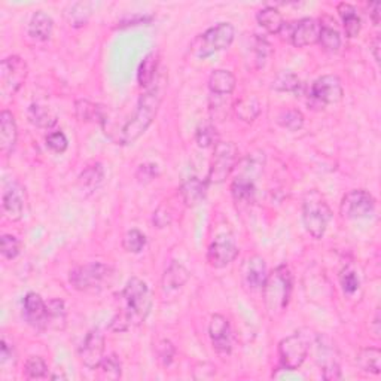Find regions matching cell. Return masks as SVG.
I'll list each match as a JSON object with an SVG mask.
<instances>
[{
    "label": "cell",
    "instance_id": "47",
    "mask_svg": "<svg viewBox=\"0 0 381 381\" xmlns=\"http://www.w3.org/2000/svg\"><path fill=\"white\" fill-rule=\"evenodd\" d=\"M175 355H176V349H175L173 344H171V341L164 340V341L160 342L158 359L162 362V365L168 367L171 364V362H173Z\"/></svg>",
    "mask_w": 381,
    "mask_h": 381
},
{
    "label": "cell",
    "instance_id": "13",
    "mask_svg": "<svg viewBox=\"0 0 381 381\" xmlns=\"http://www.w3.org/2000/svg\"><path fill=\"white\" fill-rule=\"evenodd\" d=\"M268 277L265 259L259 255H253L244 261L241 267L243 285L250 292H261L265 286Z\"/></svg>",
    "mask_w": 381,
    "mask_h": 381
},
{
    "label": "cell",
    "instance_id": "49",
    "mask_svg": "<svg viewBox=\"0 0 381 381\" xmlns=\"http://www.w3.org/2000/svg\"><path fill=\"white\" fill-rule=\"evenodd\" d=\"M171 213L167 210L164 206L157 208V212L153 213V224H155L158 228H166L167 225L171 224Z\"/></svg>",
    "mask_w": 381,
    "mask_h": 381
},
{
    "label": "cell",
    "instance_id": "26",
    "mask_svg": "<svg viewBox=\"0 0 381 381\" xmlns=\"http://www.w3.org/2000/svg\"><path fill=\"white\" fill-rule=\"evenodd\" d=\"M105 168L100 162L88 166L79 176V186L84 189L87 194H93L105 184Z\"/></svg>",
    "mask_w": 381,
    "mask_h": 381
},
{
    "label": "cell",
    "instance_id": "11",
    "mask_svg": "<svg viewBox=\"0 0 381 381\" xmlns=\"http://www.w3.org/2000/svg\"><path fill=\"white\" fill-rule=\"evenodd\" d=\"M27 72L29 69H27L25 61L21 57H6L0 65V79H2L3 93L14 96L23 87Z\"/></svg>",
    "mask_w": 381,
    "mask_h": 381
},
{
    "label": "cell",
    "instance_id": "34",
    "mask_svg": "<svg viewBox=\"0 0 381 381\" xmlns=\"http://www.w3.org/2000/svg\"><path fill=\"white\" fill-rule=\"evenodd\" d=\"M235 113L244 122L255 121L261 113V103L255 96H249L246 98H241L240 102L235 105Z\"/></svg>",
    "mask_w": 381,
    "mask_h": 381
},
{
    "label": "cell",
    "instance_id": "41",
    "mask_svg": "<svg viewBox=\"0 0 381 381\" xmlns=\"http://www.w3.org/2000/svg\"><path fill=\"white\" fill-rule=\"evenodd\" d=\"M70 12H66L70 25L80 27L85 25L89 15H91V5L89 3H74L70 8Z\"/></svg>",
    "mask_w": 381,
    "mask_h": 381
},
{
    "label": "cell",
    "instance_id": "24",
    "mask_svg": "<svg viewBox=\"0 0 381 381\" xmlns=\"http://www.w3.org/2000/svg\"><path fill=\"white\" fill-rule=\"evenodd\" d=\"M235 84H237V79L230 70L225 69L213 70L208 76V89L216 96H230L234 91Z\"/></svg>",
    "mask_w": 381,
    "mask_h": 381
},
{
    "label": "cell",
    "instance_id": "14",
    "mask_svg": "<svg viewBox=\"0 0 381 381\" xmlns=\"http://www.w3.org/2000/svg\"><path fill=\"white\" fill-rule=\"evenodd\" d=\"M320 23L314 18H301L289 25V41L296 48L310 47L319 42Z\"/></svg>",
    "mask_w": 381,
    "mask_h": 381
},
{
    "label": "cell",
    "instance_id": "7",
    "mask_svg": "<svg viewBox=\"0 0 381 381\" xmlns=\"http://www.w3.org/2000/svg\"><path fill=\"white\" fill-rule=\"evenodd\" d=\"M239 161V149L232 142H219L215 144L213 157L208 168L207 182L219 185L232 173Z\"/></svg>",
    "mask_w": 381,
    "mask_h": 381
},
{
    "label": "cell",
    "instance_id": "46",
    "mask_svg": "<svg viewBox=\"0 0 381 381\" xmlns=\"http://www.w3.org/2000/svg\"><path fill=\"white\" fill-rule=\"evenodd\" d=\"M45 142H47V146L56 153L66 152V149L69 148V140L66 138V134L63 131L50 133L47 135V139H45Z\"/></svg>",
    "mask_w": 381,
    "mask_h": 381
},
{
    "label": "cell",
    "instance_id": "29",
    "mask_svg": "<svg viewBox=\"0 0 381 381\" xmlns=\"http://www.w3.org/2000/svg\"><path fill=\"white\" fill-rule=\"evenodd\" d=\"M257 20H258L259 25L264 27V29L271 34L282 33L283 27L286 24L283 20V15L280 14L279 9H276L273 6L262 8L257 15Z\"/></svg>",
    "mask_w": 381,
    "mask_h": 381
},
{
    "label": "cell",
    "instance_id": "6",
    "mask_svg": "<svg viewBox=\"0 0 381 381\" xmlns=\"http://www.w3.org/2000/svg\"><path fill=\"white\" fill-rule=\"evenodd\" d=\"M113 279V268L102 262H91L70 271L69 282L79 292H98Z\"/></svg>",
    "mask_w": 381,
    "mask_h": 381
},
{
    "label": "cell",
    "instance_id": "36",
    "mask_svg": "<svg viewBox=\"0 0 381 381\" xmlns=\"http://www.w3.org/2000/svg\"><path fill=\"white\" fill-rule=\"evenodd\" d=\"M301 85V80L292 72H280L273 80V89L280 93H298Z\"/></svg>",
    "mask_w": 381,
    "mask_h": 381
},
{
    "label": "cell",
    "instance_id": "30",
    "mask_svg": "<svg viewBox=\"0 0 381 381\" xmlns=\"http://www.w3.org/2000/svg\"><path fill=\"white\" fill-rule=\"evenodd\" d=\"M338 12L342 20L344 32H346L347 38H351V39L356 38L362 29V21H360V17L358 15L356 8L351 6L350 3H340Z\"/></svg>",
    "mask_w": 381,
    "mask_h": 381
},
{
    "label": "cell",
    "instance_id": "16",
    "mask_svg": "<svg viewBox=\"0 0 381 381\" xmlns=\"http://www.w3.org/2000/svg\"><path fill=\"white\" fill-rule=\"evenodd\" d=\"M25 204H27L25 188L20 182L9 184L5 188L3 197H2L3 213L8 219L12 222L23 219L25 212Z\"/></svg>",
    "mask_w": 381,
    "mask_h": 381
},
{
    "label": "cell",
    "instance_id": "19",
    "mask_svg": "<svg viewBox=\"0 0 381 381\" xmlns=\"http://www.w3.org/2000/svg\"><path fill=\"white\" fill-rule=\"evenodd\" d=\"M23 314L25 322L34 329H47V303L36 292H29L23 299Z\"/></svg>",
    "mask_w": 381,
    "mask_h": 381
},
{
    "label": "cell",
    "instance_id": "40",
    "mask_svg": "<svg viewBox=\"0 0 381 381\" xmlns=\"http://www.w3.org/2000/svg\"><path fill=\"white\" fill-rule=\"evenodd\" d=\"M146 246V235L139 230H130L124 235L122 248L129 253H140Z\"/></svg>",
    "mask_w": 381,
    "mask_h": 381
},
{
    "label": "cell",
    "instance_id": "4",
    "mask_svg": "<svg viewBox=\"0 0 381 381\" xmlns=\"http://www.w3.org/2000/svg\"><path fill=\"white\" fill-rule=\"evenodd\" d=\"M331 217V207L317 190H310L305 194L303 202V222L307 232L313 239L320 240L323 237Z\"/></svg>",
    "mask_w": 381,
    "mask_h": 381
},
{
    "label": "cell",
    "instance_id": "10",
    "mask_svg": "<svg viewBox=\"0 0 381 381\" xmlns=\"http://www.w3.org/2000/svg\"><path fill=\"white\" fill-rule=\"evenodd\" d=\"M317 364H319L325 380H340L341 369L338 360V350L329 337H316Z\"/></svg>",
    "mask_w": 381,
    "mask_h": 381
},
{
    "label": "cell",
    "instance_id": "20",
    "mask_svg": "<svg viewBox=\"0 0 381 381\" xmlns=\"http://www.w3.org/2000/svg\"><path fill=\"white\" fill-rule=\"evenodd\" d=\"M239 176H235L231 184V194L235 203L250 204L257 195V184H255V167L246 166Z\"/></svg>",
    "mask_w": 381,
    "mask_h": 381
},
{
    "label": "cell",
    "instance_id": "33",
    "mask_svg": "<svg viewBox=\"0 0 381 381\" xmlns=\"http://www.w3.org/2000/svg\"><path fill=\"white\" fill-rule=\"evenodd\" d=\"M66 305L61 299H51L47 303V329H65Z\"/></svg>",
    "mask_w": 381,
    "mask_h": 381
},
{
    "label": "cell",
    "instance_id": "43",
    "mask_svg": "<svg viewBox=\"0 0 381 381\" xmlns=\"http://www.w3.org/2000/svg\"><path fill=\"white\" fill-rule=\"evenodd\" d=\"M216 139H217V134H216V129L212 125V124H204V125H199L197 129V133H195V140L198 143L199 148H208V146H213V144H216Z\"/></svg>",
    "mask_w": 381,
    "mask_h": 381
},
{
    "label": "cell",
    "instance_id": "9",
    "mask_svg": "<svg viewBox=\"0 0 381 381\" xmlns=\"http://www.w3.org/2000/svg\"><path fill=\"white\" fill-rule=\"evenodd\" d=\"M375 210V198L367 189H353L342 197L340 213L344 219H367Z\"/></svg>",
    "mask_w": 381,
    "mask_h": 381
},
{
    "label": "cell",
    "instance_id": "35",
    "mask_svg": "<svg viewBox=\"0 0 381 381\" xmlns=\"http://www.w3.org/2000/svg\"><path fill=\"white\" fill-rule=\"evenodd\" d=\"M76 116L79 121L85 122L105 121V111L102 106L88 102V100H79L76 103Z\"/></svg>",
    "mask_w": 381,
    "mask_h": 381
},
{
    "label": "cell",
    "instance_id": "42",
    "mask_svg": "<svg viewBox=\"0 0 381 381\" xmlns=\"http://www.w3.org/2000/svg\"><path fill=\"white\" fill-rule=\"evenodd\" d=\"M0 252H2L5 259L12 261L18 255H20L21 243L15 237V235L5 234V235H2V239H0Z\"/></svg>",
    "mask_w": 381,
    "mask_h": 381
},
{
    "label": "cell",
    "instance_id": "52",
    "mask_svg": "<svg viewBox=\"0 0 381 381\" xmlns=\"http://www.w3.org/2000/svg\"><path fill=\"white\" fill-rule=\"evenodd\" d=\"M378 51H380V36H375L374 41L371 42V52H373L374 60L377 63H380V54H378Z\"/></svg>",
    "mask_w": 381,
    "mask_h": 381
},
{
    "label": "cell",
    "instance_id": "5",
    "mask_svg": "<svg viewBox=\"0 0 381 381\" xmlns=\"http://www.w3.org/2000/svg\"><path fill=\"white\" fill-rule=\"evenodd\" d=\"M235 38V29L231 23H219L206 30L203 34L197 36L190 43V51L198 58H207L213 54L224 51L231 47Z\"/></svg>",
    "mask_w": 381,
    "mask_h": 381
},
{
    "label": "cell",
    "instance_id": "37",
    "mask_svg": "<svg viewBox=\"0 0 381 381\" xmlns=\"http://www.w3.org/2000/svg\"><path fill=\"white\" fill-rule=\"evenodd\" d=\"M277 122L289 131H298L304 125V115L298 109H289V111H283L279 115Z\"/></svg>",
    "mask_w": 381,
    "mask_h": 381
},
{
    "label": "cell",
    "instance_id": "25",
    "mask_svg": "<svg viewBox=\"0 0 381 381\" xmlns=\"http://www.w3.org/2000/svg\"><path fill=\"white\" fill-rule=\"evenodd\" d=\"M54 29V21L52 18L43 11L34 12L32 20L29 23V34L30 38L39 42H45L51 38Z\"/></svg>",
    "mask_w": 381,
    "mask_h": 381
},
{
    "label": "cell",
    "instance_id": "1",
    "mask_svg": "<svg viewBox=\"0 0 381 381\" xmlns=\"http://www.w3.org/2000/svg\"><path fill=\"white\" fill-rule=\"evenodd\" d=\"M162 97H164V84L153 83V85L140 96L138 106L134 109V113L124 124L121 131L118 133V138L115 140L116 144L127 146V144L134 143L146 133L160 111Z\"/></svg>",
    "mask_w": 381,
    "mask_h": 381
},
{
    "label": "cell",
    "instance_id": "17",
    "mask_svg": "<svg viewBox=\"0 0 381 381\" xmlns=\"http://www.w3.org/2000/svg\"><path fill=\"white\" fill-rule=\"evenodd\" d=\"M344 89L338 76L325 75L314 80L312 87V97L317 103L335 105L342 100Z\"/></svg>",
    "mask_w": 381,
    "mask_h": 381
},
{
    "label": "cell",
    "instance_id": "12",
    "mask_svg": "<svg viewBox=\"0 0 381 381\" xmlns=\"http://www.w3.org/2000/svg\"><path fill=\"white\" fill-rule=\"evenodd\" d=\"M239 248L228 235H219L208 246L207 262L213 268H225L239 257Z\"/></svg>",
    "mask_w": 381,
    "mask_h": 381
},
{
    "label": "cell",
    "instance_id": "51",
    "mask_svg": "<svg viewBox=\"0 0 381 381\" xmlns=\"http://www.w3.org/2000/svg\"><path fill=\"white\" fill-rule=\"evenodd\" d=\"M369 15H371V18H373L374 25H378L380 24V3L378 2H374L369 5Z\"/></svg>",
    "mask_w": 381,
    "mask_h": 381
},
{
    "label": "cell",
    "instance_id": "8",
    "mask_svg": "<svg viewBox=\"0 0 381 381\" xmlns=\"http://www.w3.org/2000/svg\"><path fill=\"white\" fill-rule=\"evenodd\" d=\"M310 350V337L303 332H295L279 342L280 364L285 369L295 371L301 367Z\"/></svg>",
    "mask_w": 381,
    "mask_h": 381
},
{
    "label": "cell",
    "instance_id": "22",
    "mask_svg": "<svg viewBox=\"0 0 381 381\" xmlns=\"http://www.w3.org/2000/svg\"><path fill=\"white\" fill-rule=\"evenodd\" d=\"M207 184H208L207 180H202L197 176L188 177L179 189L180 197H182V202L188 207H194L202 203L207 194Z\"/></svg>",
    "mask_w": 381,
    "mask_h": 381
},
{
    "label": "cell",
    "instance_id": "21",
    "mask_svg": "<svg viewBox=\"0 0 381 381\" xmlns=\"http://www.w3.org/2000/svg\"><path fill=\"white\" fill-rule=\"evenodd\" d=\"M17 139L18 129L15 116L9 111H3L0 113V151H2L5 157H9L12 153Z\"/></svg>",
    "mask_w": 381,
    "mask_h": 381
},
{
    "label": "cell",
    "instance_id": "31",
    "mask_svg": "<svg viewBox=\"0 0 381 381\" xmlns=\"http://www.w3.org/2000/svg\"><path fill=\"white\" fill-rule=\"evenodd\" d=\"M29 121L38 127V129H52L57 124V115L54 113L50 107L42 106L38 103H33L29 107Z\"/></svg>",
    "mask_w": 381,
    "mask_h": 381
},
{
    "label": "cell",
    "instance_id": "23",
    "mask_svg": "<svg viewBox=\"0 0 381 381\" xmlns=\"http://www.w3.org/2000/svg\"><path fill=\"white\" fill-rule=\"evenodd\" d=\"M189 280V271L185 265L180 264L177 261H171L170 265L166 268L164 274H162V289L164 292H175V290L185 286Z\"/></svg>",
    "mask_w": 381,
    "mask_h": 381
},
{
    "label": "cell",
    "instance_id": "15",
    "mask_svg": "<svg viewBox=\"0 0 381 381\" xmlns=\"http://www.w3.org/2000/svg\"><path fill=\"white\" fill-rule=\"evenodd\" d=\"M79 358L83 365L88 369H97L105 358V335L100 329H93L87 334L79 350Z\"/></svg>",
    "mask_w": 381,
    "mask_h": 381
},
{
    "label": "cell",
    "instance_id": "32",
    "mask_svg": "<svg viewBox=\"0 0 381 381\" xmlns=\"http://www.w3.org/2000/svg\"><path fill=\"white\" fill-rule=\"evenodd\" d=\"M356 364L365 373L378 375L381 371V351L375 347L362 349L356 356Z\"/></svg>",
    "mask_w": 381,
    "mask_h": 381
},
{
    "label": "cell",
    "instance_id": "2",
    "mask_svg": "<svg viewBox=\"0 0 381 381\" xmlns=\"http://www.w3.org/2000/svg\"><path fill=\"white\" fill-rule=\"evenodd\" d=\"M125 303L124 313L118 314L112 320V329L125 331L133 325H140L152 310V296L148 285L139 277H131L122 290Z\"/></svg>",
    "mask_w": 381,
    "mask_h": 381
},
{
    "label": "cell",
    "instance_id": "48",
    "mask_svg": "<svg viewBox=\"0 0 381 381\" xmlns=\"http://www.w3.org/2000/svg\"><path fill=\"white\" fill-rule=\"evenodd\" d=\"M157 176H158V167L155 164H142L138 168V173H135V177H138L140 184H148Z\"/></svg>",
    "mask_w": 381,
    "mask_h": 381
},
{
    "label": "cell",
    "instance_id": "39",
    "mask_svg": "<svg viewBox=\"0 0 381 381\" xmlns=\"http://www.w3.org/2000/svg\"><path fill=\"white\" fill-rule=\"evenodd\" d=\"M97 369H102V375L107 380H120L122 374L121 360L115 355V353H112V355L109 356H105L102 364L98 365Z\"/></svg>",
    "mask_w": 381,
    "mask_h": 381
},
{
    "label": "cell",
    "instance_id": "44",
    "mask_svg": "<svg viewBox=\"0 0 381 381\" xmlns=\"http://www.w3.org/2000/svg\"><path fill=\"white\" fill-rule=\"evenodd\" d=\"M340 283H341V287H342V292L346 295L355 294L356 290L359 289V285H360L358 274L350 268H346V270L341 271Z\"/></svg>",
    "mask_w": 381,
    "mask_h": 381
},
{
    "label": "cell",
    "instance_id": "27",
    "mask_svg": "<svg viewBox=\"0 0 381 381\" xmlns=\"http://www.w3.org/2000/svg\"><path fill=\"white\" fill-rule=\"evenodd\" d=\"M319 42L322 47L329 52H337L341 47V34L335 25V21L332 18L326 17L320 21V34Z\"/></svg>",
    "mask_w": 381,
    "mask_h": 381
},
{
    "label": "cell",
    "instance_id": "18",
    "mask_svg": "<svg viewBox=\"0 0 381 381\" xmlns=\"http://www.w3.org/2000/svg\"><path fill=\"white\" fill-rule=\"evenodd\" d=\"M208 335H210L213 349L219 355H230L232 350V334L226 317L222 314H213L210 323H208Z\"/></svg>",
    "mask_w": 381,
    "mask_h": 381
},
{
    "label": "cell",
    "instance_id": "3",
    "mask_svg": "<svg viewBox=\"0 0 381 381\" xmlns=\"http://www.w3.org/2000/svg\"><path fill=\"white\" fill-rule=\"evenodd\" d=\"M292 273L286 265H279L273 273L268 274L265 286L262 289V298H264L265 312L271 319H276L285 313L292 295Z\"/></svg>",
    "mask_w": 381,
    "mask_h": 381
},
{
    "label": "cell",
    "instance_id": "50",
    "mask_svg": "<svg viewBox=\"0 0 381 381\" xmlns=\"http://www.w3.org/2000/svg\"><path fill=\"white\" fill-rule=\"evenodd\" d=\"M11 359H14V347H11L5 340H2V347H0V362H2V365H5L6 362Z\"/></svg>",
    "mask_w": 381,
    "mask_h": 381
},
{
    "label": "cell",
    "instance_id": "38",
    "mask_svg": "<svg viewBox=\"0 0 381 381\" xmlns=\"http://www.w3.org/2000/svg\"><path fill=\"white\" fill-rule=\"evenodd\" d=\"M24 374L29 380L45 378L48 375V365L41 356H30L24 365Z\"/></svg>",
    "mask_w": 381,
    "mask_h": 381
},
{
    "label": "cell",
    "instance_id": "28",
    "mask_svg": "<svg viewBox=\"0 0 381 381\" xmlns=\"http://www.w3.org/2000/svg\"><path fill=\"white\" fill-rule=\"evenodd\" d=\"M158 67H160L158 52L148 54V56L144 57V60L140 63L139 72H138V80H139L140 87L149 88L153 85V83L157 80Z\"/></svg>",
    "mask_w": 381,
    "mask_h": 381
},
{
    "label": "cell",
    "instance_id": "45",
    "mask_svg": "<svg viewBox=\"0 0 381 381\" xmlns=\"http://www.w3.org/2000/svg\"><path fill=\"white\" fill-rule=\"evenodd\" d=\"M253 54H255V58H253V61L257 63V67L258 69L264 67L265 61L271 54L270 43L262 38H253Z\"/></svg>",
    "mask_w": 381,
    "mask_h": 381
}]
</instances>
